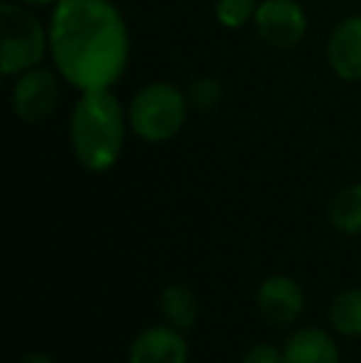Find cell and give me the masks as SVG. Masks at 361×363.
Instances as JSON below:
<instances>
[{
    "mask_svg": "<svg viewBox=\"0 0 361 363\" xmlns=\"http://www.w3.org/2000/svg\"><path fill=\"white\" fill-rule=\"evenodd\" d=\"M255 306L272 326H292L304 314L307 296L302 284L289 274H270L255 289Z\"/></svg>",
    "mask_w": 361,
    "mask_h": 363,
    "instance_id": "52a82bcc",
    "label": "cell"
},
{
    "mask_svg": "<svg viewBox=\"0 0 361 363\" xmlns=\"http://www.w3.org/2000/svg\"><path fill=\"white\" fill-rule=\"evenodd\" d=\"M129 116L111 89L82 91L70 114V148L87 173L111 171L124 151Z\"/></svg>",
    "mask_w": 361,
    "mask_h": 363,
    "instance_id": "7a4b0ae2",
    "label": "cell"
},
{
    "mask_svg": "<svg viewBox=\"0 0 361 363\" xmlns=\"http://www.w3.org/2000/svg\"><path fill=\"white\" fill-rule=\"evenodd\" d=\"M50 55V33L38 15L15 0L0 5V69L5 77H18L40 67Z\"/></svg>",
    "mask_w": 361,
    "mask_h": 363,
    "instance_id": "277c9868",
    "label": "cell"
},
{
    "mask_svg": "<svg viewBox=\"0 0 361 363\" xmlns=\"http://www.w3.org/2000/svg\"><path fill=\"white\" fill-rule=\"evenodd\" d=\"M329 329L344 339H361V287L342 289L327 309Z\"/></svg>",
    "mask_w": 361,
    "mask_h": 363,
    "instance_id": "4fadbf2b",
    "label": "cell"
},
{
    "mask_svg": "<svg viewBox=\"0 0 361 363\" xmlns=\"http://www.w3.org/2000/svg\"><path fill=\"white\" fill-rule=\"evenodd\" d=\"M327 62L344 82H361V15L344 18L327 43Z\"/></svg>",
    "mask_w": 361,
    "mask_h": 363,
    "instance_id": "9c48e42d",
    "label": "cell"
},
{
    "mask_svg": "<svg viewBox=\"0 0 361 363\" xmlns=\"http://www.w3.org/2000/svg\"><path fill=\"white\" fill-rule=\"evenodd\" d=\"M20 5H28V8H52L57 0H15Z\"/></svg>",
    "mask_w": 361,
    "mask_h": 363,
    "instance_id": "ac0fdd59",
    "label": "cell"
},
{
    "mask_svg": "<svg viewBox=\"0 0 361 363\" xmlns=\"http://www.w3.org/2000/svg\"><path fill=\"white\" fill-rule=\"evenodd\" d=\"M240 363H282V346L270 341H255L240 356Z\"/></svg>",
    "mask_w": 361,
    "mask_h": 363,
    "instance_id": "2e32d148",
    "label": "cell"
},
{
    "mask_svg": "<svg viewBox=\"0 0 361 363\" xmlns=\"http://www.w3.org/2000/svg\"><path fill=\"white\" fill-rule=\"evenodd\" d=\"M159 309H161V316H164L166 324L183 331V334H188V331L198 324V316H201V301H198L196 291L188 287V284L171 282L161 289Z\"/></svg>",
    "mask_w": 361,
    "mask_h": 363,
    "instance_id": "8fae6325",
    "label": "cell"
},
{
    "mask_svg": "<svg viewBox=\"0 0 361 363\" xmlns=\"http://www.w3.org/2000/svg\"><path fill=\"white\" fill-rule=\"evenodd\" d=\"M188 104L186 91L171 82H151L141 86L129 101V129L146 144H166L186 126Z\"/></svg>",
    "mask_w": 361,
    "mask_h": 363,
    "instance_id": "3957f363",
    "label": "cell"
},
{
    "mask_svg": "<svg viewBox=\"0 0 361 363\" xmlns=\"http://www.w3.org/2000/svg\"><path fill=\"white\" fill-rule=\"evenodd\" d=\"M60 79L57 69L48 67H33L28 72L18 74L10 91V106H13L15 119H20L23 124H43L50 116L57 111L60 96Z\"/></svg>",
    "mask_w": 361,
    "mask_h": 363,
    "instance_id": "5b68a950",
    "label": "cell"
},
{
    "mask_svg": "<svg viewBox=\"0 0 361 363\" xmlns=\"http://www.w3.org/2000/svg\"><path fill=\"white\" fill-rule=\"evenodd\" d=\"M188 104L196 111H213L223 101V84L213 77H198L186 89Z\"/></svg>",
    "mask_w": 361,
    "mask_h": 363,
    "instance_id": "9a60e30c",
    "label": "cell"
},
{
    "mask_svg": "<svg viewBox=\"0 0 361 363\" xmlns=\"http://www.w3.org/2000/svg\"><path fill=\"white\" fill-rule=\"evenodd\" d=\"M327 220L344 238L361 235V183H349L334 193L327 206Z\"/></svg>",
    "mask_w": 361,
    "mask_h": 363,
    "instance_id": "7c38bea8",
    "label": "cell"
},
{
    "mask_svg": "<svg viewBox=\"0 0 361 363\" xmlns=\"http://www.w3.org/2000/svg\"><path fill=\"white\" fill-rule=\"evenodd\" d=\"M48 33L55 69L79 91L111 89L129 67V28L111 0H57Z\"/></svg>",
    "mask_w": 361,
    "mask_h": 363,
    "instance_id": "6da1fadb",
    "label": "cell"
},
{
    "mask_svg": "<svg viewBox=\"0 0 361 363\" xmlns=\"http://www.w3.org/2000/svg\"><path fill=\"white\" fill-rule=\"evenodd\" d=\"M188 339L174 326L151 324L131 339L126 363H188Z\"/></svg>",
    "mask_w": 361,
    "mask_h": 363,
    "instance_id": "ba28073f",
    "label": "cell"
},
{
    "mask_svg": "<svg viewBox=\"0 0 361 363\" xmlns=\"http://www.w3.org/2000/svg\"><path fill=\"white\" fill-rule=\"evenodd\" d=\"M260 0H216V18L223 28L240 30L255 20Z\"/></svg>",
    "mask_w": 361,
    "mask_h": 363,
    "instance_id": "5bb4252c",
    "label": "cell"
},
{
    "mask_svg": "<svg viewBox=\"0 0 361 363\" xmlns=\"http://www.w3.org/2000/svg\"><path fill=\"white\" fill-rule=\"evenodd\" d=\"M20 363H57L50 354H45V351H30V354H25Z\"/></svg>",
    "mask_w": 361,
    "mask_h": 363,
    "instance_id": "e0dca14e",
    "label": "cell"
},
{
    "mask_svg": "<svg viewBox=\"0 0 361 363\" xmlns=\"http://www.w3.org/2000/svg\"><path fill=\"white\" fill-rule=\"evenodd\" d=\"M282 363H342L334 331L299 326L282 341Z\"/></svg>",
    "mask_w": 361,
    "mask_h": 363,
    "instance_id": "30bf717a",
    "label": "cell"
},
{
    "mask_svg": "<svg viewBox=\"0 0 361 363\" xmlns=\"http://www.w3.org/2000/svg\"><path fill=\"white\" fill-rule=\"evenodd\" d=\"M255 33L267 48L292 50L307 35V13L297 0H260L255 13Z\"/></svg>",
    "mask_w": 361,
    "mask_h": 363,
    "instance_id": "8992f818",
    "label": "cell"
}]
</instances>
